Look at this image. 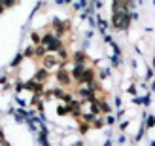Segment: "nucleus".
<instances>
[{"instance_id":"obj_1","label":"nucleus","mask_w":155,"mask_h":146,"mask_svg":"<svg viewBox=\"0 0 155 146\" xmlns=\"http://www.w3.org/2000/svg\"><path fill=\"white\" fill-rule=\"evenodd\" d=\"M42 42L47 46V51H59V50H62V47H61V40L55 38L53 34H46V36L42 38Z\"/></svg>"},{"instance_id":"obj_2","label":"nucleus","mask_w":155,"mask_h":146,"mask_svg":"<svg viewBox=\"0 0 155 146\" xmlns=\"http://www.w3.org/2000/svg\"><path fill=\"white\" fill-rule=\"evenodd\" d=\"M129 13H123V11H117L114 13V27L115 29H127L129 27Z\"/></svg>"},{"instance_id":"obj_3","label":"nucleus","mask_w":155,"mask_h":146,"mask_svg":"<svg viewBox=\"0 0 155 146\" xmlns=\"http://www.w3.org/2000/svg\"><path fill=\"white\" fill-rule=\"evenodd\" d=\"M57 80H59V83H62V86H68V83H70V76H68L66 70H59L57 72Z\"/></svg>"},{"instance_id":"obj_4","label":"nucleus","mask_w":155,"mask_h":146,"mask_svg":"<svg viewBox=\"0 0 155 146\" xmlns=\"http://www.w3.org/2000/svg\"><path fill=\"white\" fill-rule=\"evenodd\" d=\"M53 65H57V59H55V57H51V55H49V57L44 59V67H46V70H47L49 67H53Z\"/></svg>"},{"instance_id":"obj_5","label":"nucleus","mask_w":155,"mask_h":146,"mask_svg":"<svg viewBox=\"0 0 155 146\" xmlns=\"http://www.w3.org/2000/svg\"><path fill=\"white\" fill-rule=\"evenodd\" d=\"M27 87L32 89V91H36V93L42 91V86H40V83H36V82H29V83H27Z\"/></svg>"},{"instance_id":"obj_6","label":"nucleus","mask_w":155,"mask_h":146,"mask_svg":"<svg viewBox=\"0 0 155 146\" xmlns=\"http://www.w3.org/2000/svg\"><path fill=\"white\" fill-rule=\"evenodd\" d=\"M46 78H47V70H40V72L36 74V80H38V82H44Z\"/></svg>"},{"instance_id":"obj_7","label":"nucleus","mask_w":155,"mask_h":146,"mask_svg":"<svg viewBox=\"0 0 155 146\" xmlns=\"http://www.w3.org/2000/svg\"><path fill=\"white\" fill-rule=\"evenodd\" d=\"M34 53H36L38 57H42V55L46 53V47H44V46H38V47H36V51H34Z\"/></svg>"},{"instance_id":"obj_8","label":"nucleus","mask_w":155,"mask_h":146,"mask_svg":"<svg viewBox=\"0 0 155 146\" xmlns=\"http://www.w3.org/2000/svg\"><path fill=\"white\" fill-rule=\"evenodd\" d=\"M57 110H59V114H61V116H65V114H68V110H70V106H59Z\"/></svg>"},{"instance_id":"obj_9","label":"nucleus","mask_w":155,"mask_h":146,"mask_svg":"<svg viewBox=\"0 0 155 146\" xmlns=\"http://www.w3.org/2000/svg\"><path fill=\"white\" fill-rule=\"evenodd\" d=\"M100 106H102V112H110V106H108V104H104V102H102Z\"/></svg>"},{"instance_id":"obj_10","label":"nucleus","mask_w":155,"mask_h":146,"mask_svg":"<svg viewBox=\"0 0 155 146\" xmlns=\"http://www.w3.org/2000/svg\"><path fill=\"white\" fill-rule=\"evenodd\" d=\"M4 6H13V4H15V2H13V0H6V2H2Z\"/></svg>"},{"instance_id":"obj_11","label":"nucleus","mask_w":155,"mask_h":146,"mask_svg":"<svg viewBox=\"0 0 155 146\" xmlns=\"http://www.w3.org/2000/svg\"><path fill=\"white\" fill-rule=\"evenodd\" d=\"M32 42H36V44L40 42V36H38V34H32Z\"/></svg>"},{"instance_id":"obj_12","label":"nucleus","mask_w":155,"mask_h":146,"mask_svg":"<svg viewBox=\"0 0 155 146\" xmlns=\"http://www.w3.org/2000/svg\"><path fill=\"white\" fill-rule=\"evenodd\" d=\"M4 10V6H2V2H0V11H2Z\"/></svg>"}]
</instances>
